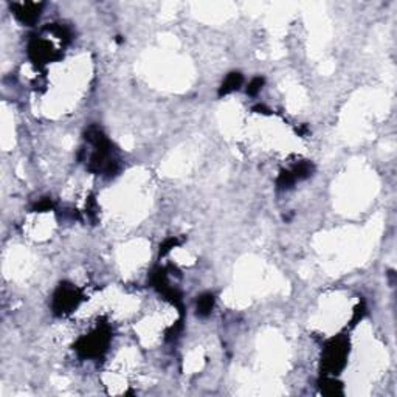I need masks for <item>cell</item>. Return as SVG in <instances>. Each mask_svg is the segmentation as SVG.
<instances>
[{
    "mask_svg": "<svg viewBox=\"0 0 397 397\" xmlns=\"http://www.w3.org/2000/svg\"><path fill=\"white\" fill-rule=\"evenodd\" d=\"M349 354V340L339 335L327 342L321 357V373L324 376H337L345 366Z\"/></svg>",
    "mask_w": 397,
    "mask_h": 397,
    "instance_id": "1",
    "label": "cell"
},
{
    "mask_svg": "<svg viewBox=\"0 0 397 397\" xmlns=\"http://www.w3.org/2000/svg\"><path fill=\"white\" fill-rule=\"evenodd\" d=\"M110 340H112V332L109 326L103 324L98 326L91 333L82 335L73 348L82 358H97L107 351Z\"/></svg>",
    "mask_w": 397,
    "mask_h": 397,
    "instance_id": "2",
    "label": "cell"
},
{
    "mask_svg": "<svg viewBox=\"0 0 397 397\" xmlns=\"http://www.w3.org/2000/svg\"><path fill=\"white\" fill-rule=\"evenodd\" d=\"M82 292L70 283H60L53 295L51 309L54 315H67L84 301Z\"/></svg>",
    "mask_w": 397,
    "mask_h": 397,
    "instance_id": "3",
    "label": "cell"
},
{
    "mask_svg": "<svg viewBox=\"0 0 397 397\" xmlns=\"http://www.w3.org/2000/svg\"><path fill=\"white\" fill-rule=\"evenodd\" d=\"M28 57L33 60L36 66H44L50 60H56L60 57L59 53L53 48V45L44 39L33 38L28 42Z\"/></svg>",
    "mask_w": 397,
    "mask_h": 397,
    "instance_id": "4",
    "label": "cell"
},
{
    "mask_svg": "<svg viewBox=\"0 0 397 397\" xmlns=\"http://www.w3.org/2000/svg\"><path fill=\"white\" fill-rule=\"evenodd\" d=\"M44 8V4H36V2H22V4H13L11 11L16 16L19 22L23 25H35L38 19L41 17V11Z\"/></svg>",
    "mask_w": 397,
    "mask_h": 397,
    "instance_id": "5",
    "label": "cell"
},
{
    "mask_svg": "<svg viewBox=\"0 0 397 397\" xmlns=\"http://www.w3.org/2000/svg\"><path fill=\"white\" fill-rule=\"evenodd\" d=\"M320 391L324 395H342L343 394V385L335 379V376H324L320 382Z\"/></svg>",
    "mask_w": 397,
    "mask_h": 397,
    "instance_id": "6",
    "label": "cell"
},
{
    "mask_svg": "<svg viewBox=\"0 0 397 397\" xmlns=\"http://www.w3.org/2000/svg\"><path fill=\"white\" fill-rule=\"evenodd\" d=\"M242 75L239 72H231L227 75V78L224 79L221 88H219V97H225V95H230L231 91H236L239 90V87L242 85Z\"/></svg>",
    "mask_w": 397,
    "mask_h": 397,
    "instance_id": "7",
    "label": "cell"
},
{
    "mask_svg": "<svg viewBox=\"0 0 397 397\" xmlns=\"http://www.w3.org/2000/svg\"><path fill=\"white\" fill-rule=\"evenodd\" d=\"M150 284H152V287H154L160 293L165 289H168L169 286H168V271H166V268L157 267V268L152 270V273H150Z\"/></svg>",
    "mask_w": 397,
    "mask_h": 397,
    "instance_id": "8",
    "label": "cell"
},
{
    "mask_svg": "<svg viewBox=\"0 0 397 397\" xmlns=\"http://www.w3.org/2000/svg\"><path fill=\"white\" fill-rule=\"evenodd\" d=\"M215 308V296L211 293H203L197 299V315L199 317H208Z\"/></svg>",
    "mask_w": 397,
    "mask_h": 397,
    "instance_id": "9",
    "label": "cell"
},
{
    "mask_svg": "<svg viewBox=\"0 0 397 397\" xmlns=\"http://www.w3.org/2000/svg\"><path fill=\"white\" fill-rule=\"evenodd\" d=\"M47 32L53 33L56 38H59L63 42H70L72 41V32L70 28L66 25H59V23H50L45 26Z\"/></svg>",
    "mask_w": 397,
    "mask_h": 397,
    "instance_id": "10",
    "label": "cell"
},
{
    "mask_svg": "<svg viewBox=\"0 0 397 397\" xmlns=\"http://www.w3.org/2000/svg\"><path fill=\"white\" fill-rule=\"evenodd\" d=\"M314 171H315L314 163H311V162H299L298 165L293 166L292 174H293V177H295L296 180H304V178L311 177Z\"/></svg>",
    "mask_w": 397,
    "mask_h": 397,
    "instance_id": "11",
    "label": "cell"
},
{
    "mask_svg": "<svg viewBox=\"0 0 397 397\" xmlns=\"http://www.w3.org/2000/svg\"><path fill=\"white\" fill-rule=\"evenodd\" d=\"M295 181L296 178L293 177L292 171H281V174L277 178V187L280 190H290Z\"/></svg>",
    "mask_w": 397,
    "mask_h": 397,
    "instance_id": "12",
    "label": "cell"
},
{
    "mask_svg": "<svg viewBox=\"0 0 397 397\" xmlns=\"http://www.w3.org/2000/svg\"><path fill=\"white\" fill-rule=\"evenodd\" d=\"M181 243V239H178V237H168L162 246H160V252H159V255L160 256H166L174 247H177V246H180Z\"/></svg>",
    "mask_w": 397,
    "mask_h": 397,
    "instance_id": "13",
    "label": "cell"
},
{
    "mask_svg": "<svg viewBox=\"0 0 397 397\" xmlns=\"http://www.w3.org/2000/svg\"><path fill=\"white\" fill-rule=\"evenodd\" d=\"M264 84H265V79H264L262 76H256V78H253V79L250 81L249 87H247V94H249L250 97L258 95L259 91H261V88L264 87Z\"/></svg>",
    "mask_w": 397,
    "mask_h": 397,
    "instance_id": "14",
    "label": "cell"
},
{
    "mask_svg": "<svg viewBox=\"0 0 397 397\" xmlns=\"http://www.w3.org/2000/svg\"><path fill=\"white\" fill-rule=\"evenodd\" d=\"M181 329H183V320L180 318L177 323H174V326H171V327L166 330V340H168V342L175 340V339L178 337V333L181 332Z\"/></svg>",
    "mask_w": 397,
    "mask_h": 397,
    "instance_id": "15",
    "label": "cell"
},
{
    "mask_svg": "<svg viewBox=\"0 0 397 397\" xmlns=\"http://www.w3.org/2000/svg\"><path fill=\"white\" fill-rule=\"evenodd\" d=\"M53 206H54V205H53V200L48 199V197H45V199L39 200V202L33 206V211H36V212H45V211H50Z\"/></svg>",
    "mask_w": 397,
    "mask_h": 397,
    "instance_id": "16",
    "label": "cell"
},
{
    "mask_svg": "<svg viewBox=\"0 0 397 397\" xmlns=\"http://www.w3.org/2000/svg\"><path fill=\"white\" fill-rule=\"evenodd\" d=\"M366 314V308H364V302L361 301L360 304H357V308L354 309V315H352V320H351V326H355Z\"/></svg>",
    "mask_w": 397,
    "mask_h": 397,
    "instance_id": "17",
    "label": "cell"
},
{
    "mask_svg": "<svg viewBox=\"0 0 397 397\" xmlns=\"http://www.w3.org/2000/svg\"><path fill=\"white\" fill-rule=\"evenodd\" d=\"M87 215H88V218H90L91 221L97 219V202H95L94 197H90V199L87 200Z\"/></svg>",
    "mask_w": 397,
    "mask_h": 397,
    "instance_id": "18",
    "label": "cell"
},
{
    "mask_svg": "<svg viewBox=\"0 0 397 397\" xmlns=\"http://www.w3.org/2000/svg\"><path fill=\"white\" fill-rule=\"evenodd\" d=\"M253 112H256V113H264V115H270V109L267 107V106H264V104H256L255 107H253Z\"/></svg>",
    "mask_w": 397,
    "mask_h": 397,
    "instance_id": "19",
    "label": "cell"
}]
</instances>
